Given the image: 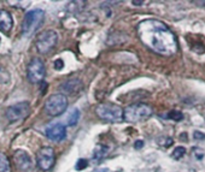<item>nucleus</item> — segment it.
Returning a JSON list of instances; mask_svg holds the SVG:
<instances>
[{
	"label": "nucleus",
	"instance_id": "nucleus-15",
	"mask_svg": "<svg viewBox=\"0 0 205 172\" xmlns=\"http://www.w3.org/2000/svg\"><path fill=\"white\" fill-rule=\"evenodd\" d=\"M79 118H80V111L77 108L73 110V112L68 117V124L69 125H75L79 122Z\"/></svg>",
	"mask_w": 205,
	"mask_h": 172
},
{
	"label": "nucleus",
	"instance_id": "nucleus-6",
	"mask_svg": "<svg viewBox=\"0 0 205 172\" xmlns=\"http://www.w3.org/2000/svg\"><path fill=\"white\" fill-rule=\"evenodd\" d=\"M58 34L54 30H45L36 38V49L41 54H47L57 43Z\"/></svg>",
	"mask_w": 205,
	"mask_h": 172
},
{
	"label": "nucleus",
	"instance_id": "nucleus-19",
	"mask_svg": "<svg viewBox=\"0 0 205 172\" xmlns=\"http://www.w3.org/2000/svg\"><path fill=\"white\" fill-rule=\"evenodd\" d=\"M88 166V161L86 160V159H80L79 161H77V164H76V169L77 170H83V169H86Z\"/></svg>",
	"mask_w": 205,
	"mask_h": 172
},
{
	"label": "nucleus",
	"instance_id": "nucleus-22",
	"mask_svg": "<svg viewBox=\"0 0 205 172\" xmlns=\"http://www.w3.org/2000/svg\"><path fill=\"white\" fill-rule=\"evenodd\" d=\"M143 141H140V140H139V141H138V142H135V145H134V147H135V148H141V147H143Z\"/></svg>",
	"mask_w": 205,
	"mask_h": 172
},
{
	"label": "nucleus",
	"instance_id": "nucleus-5",
	"mask_svg": "<svg viewBox=\"0 0 205 172\" xmlns=\"http://www.w3.org/2000/svg\"><path fill=\"white\" fill-rule=\"evenodd\" d=\"M68 107V99L64 94H53L45 102V111L52 117L62 115Z\"/></svg>",
	"mask_w": 205,
	"mask_h": 172
},
{
	"label": "nucleus",
	"instance_id": "nucleus-18",
	"mask_svg": "<svg viewBox=\"0 0 205 172\" xmlns=\"http://www.w3.org/2000/svg\"><path fill=\"white\" fill-rule=\"evenodd\" d=\"M186 153V149H184V147H181V146H179V147H176L175 148V151L173 152V158H175V159H180V158H182Z\"/></svg>",
	"mask_w": 205,
	"mask_h": 172
},
{
	"label": "nucleus",
	"instance_id": "nucleus-20",
	"mask_svg": "<svg viewBox=\"0 0 205 172\" xmlns=\"http://www.w3.org/2000/svg\"><path fill=\"white\" fill-rule=\"evenodd\" d=\"M63 68H64L63 60H62V59H57V60L54 61V69H56V70H62Z\"/></svg>",
	"mask_w": 205,
	"mask_h": 172
},
{
	"label": "nucleus",
	"instance_id": "nucleus-2",
	"mask_svg": "<svg viewBox=\"0 0 205 172\" xmlns=\"http://www.w3.org/2000/svg\"><path fill=\"white\" fill-rule=\"evenodd\" d=\"M95 113L100 119L110 123H121L124 119V110L121 106L112 102L98 105L95 108Z\"/></svg>",
	"mask_w": 205,
	"mask_h": 172
},
{
	"label": "nucleus",
	"instance_id": "nucleus-21",
	"mask_svg": "<svg viewBox=\"0 0 205 172\" xmlns=\"http://www.w3.org/2000/svg\"><path fill=\"white\" fill-rule=\"evenodd\" d=\"M194 138H197V140H200V138H205V135L204 134H200V131H194Z\"/></svg>",
	"mask_w": 205,
	"mask_h": 172
},
{
	"label": "nucleus",
	"instance_id": "nucleus-10",
	"mask_svg": "<svg viewBox=\"0 0 205 172\" xmlns=\"http://www.w3.org/2000/svg\"><path fill=\"white\" fill-rule=\"evenodd\" d=\"M13 159H15V164H16L17 169L20 172H34V163H33L30 155L25 151H23V149L16 151Z\"/></svg>",
	"mask_w": 205,
	"mask_h": 172
},
{
	"label": "nucleus",
	"instance_id": "nucleus-11",
	"mask_svg": "<svg viewBox=\"0 0 205 172\" xmlns=\"http://www.w3.org/2000/svg\"><path fill=\"white\" fill-rule=\"evenodd\" d=\"M46 136H47L50 140H52V141L59 142V141L65 138V136H66V129H65V126H64L62 123L52 124V125H50V126L46 129Z\"/></svg>",
	"mask_w": 205,
	"mask_h": 172
},
{
	"label": "nucleus",
	"instance_id": "nucleus-4",
	"mask_svg": "<svg viewBox=\"0 0 205 172\" xmlns=\"http://www.w3.org/2000/svg\"><path fill=\"white\" fill-rule=\"evenodd\" d=\"M153 115V110L146 104H133L124 108V120L130 123L145 122Z\"/></svg>",
	"mask_w": 205,
	"mask_h": 172
},
{
	"label": "nucleus",
	"instance_id": "nucleus-17",
	"mask_svg": "<svg viewBox=\"0 0 205 172\" xmlns=\"http://www.w3.org/2000/svg\"><path fill=\"white\" fill-rule=\"evenodd\" d=\"M168 118H169V119H173V120H175V122H179V120L184 119V115H182L180 111H171V112H169Z\"/></svg>",
	"mask_w": 205,
	"mask_h": 172
},
{
	"label": "nucleus",
	"instance_id": "nucleus-3",
	"mask_svg": "<svg viewBox=\"0 0 205 172\" xmlns=\"http://www.w3.org/2000/svg\"><path fill=\"white\" fill-rule=\"evenodd\" d=\"M45 19V12L41 9H34L25 13L22 22V34L24 36H32Z\"/></svg>",
	"mask_w": 205,
	"mask_h": 172
},
{
	"label": "nucleus",
	"instance_id": "nucleus-14",
	"mask_svg": "<svg viewBox=\"0 0 205 172\" xmlns=\"http://www.w3.org/2000/svg\"><path fill=\"white\" fill-rule=\"evenodd\" d=\"M0 172H11V165L7 155L0 152Z\"/></svg>",
	"mask_w": 205,
	"mask_h": 172
},
{
	"label": "nucleus",
	"instance_id": "nucleus-23",
	"mask_svg": "<svg viewBox=\"0 0 205 172\" xmlns=\"http://www.w3.org/2000/svg\"><path fill=\"white\" fill-rule=\"evenodd\" d=\"M133 4L134 5H143L144 1H133Z\"/></svg>",
	"mask_w": 205,
	"mask_h": 172
},
{
	"label": "nucleus",
	"instance_id": "nucleus-9",
	"mask_svg": "<svg viewBox=\"0 0 205 172\" xmlns=\"http://www.w3.org/2000/svg\"><path fill=\"white\" fill-rule=\"evenodd\" d=\"M54 151L51 147H42L36 154V164L43 171H48L54 165Z\"/></svg>",
	"mask_w": 205,
	"mask_h": 172
},
{
	"label": "nucleus",
	"instance_id": "nucleus-8",
	"mask_svg": "<svg viewBox=\"0 0 205 172\" xmlns=\"http://www.w3.org/2000/svg\"><path fill=\"white\" fill-rule=\"evenodd\" d=\"M30 112V105L28 101H20L6 108V118L10 122H18L24 119Z\"/></svg>",
	"mask_w": 205,
	"mask_h": 172
},
{
	"label": "nucleus",
	"instance_id": "nucleus-12",
	"mask_svg": "<svg viewBox=\"0 0 205 172\" xmlns=\"http://www.w3.org/2000/svg\"><path fill=\"white\" fill-rule=\"evenodd\" d=\"M13 27V18L11 13L6 10L0 9V30L2 33H9Z\"/></svg>",
	"mask_w": 205,
	"mask_h": 172
},
{
	"label": "nucleus",
	"instance_id": "nucleus-16",
	"mask_svg": "<svg viewBox=\"0 0 205 172\" xmlns=\"http://www.w3.org/2000/svg\"><path fill=\"white\" fill-rule=\"evenodd\" d=\"M107 153H109V149H107L106 146H98V148L94 152V158L95 159H102Z\"/></svg>",
	"mask_w": 205,
	"mask_h": 172
},
{
	"label": "nucleus",
	"instance_id": "nucleus-13",
	"mask_svg": "<svg viewBox=\"0 0 205 172\" xmlns=\"http://www.w3.org/2000/svg\"><path fill=\"white\" fill-rule=\"evenodd\" d=\"M82 88V82L77 78H71L61 86V90L66 94H76Z\"/></svg>",
	"mask_w": 205,
	"mask_h": 172
},
{
	"label": "nucleus",
	"instance_id": "nucleus-7",
	"mask_svg": "<svg viewBox=\"0 0 205 172\" xmlns=\"http://www.w3.org/2000/svg\"><path fill=\"white\" fill-rule=\"evenodd\" d=\"M46 75V69L43 61L40 58H33L27 68V77L32 83L41 82Z\"/></svg>",
	"mask_w": 205,
	"mask_h": 172
},
{
	"label": "nucleus",
	"instance_id": "nucleus-1",
	"mask_svg": "<svg viewBox=\"0 0 205 172\" xmlns=\"http://www.w3.org/2000/svg\"><path fill=\"white\" fill-rule=\"evenodd\" d=\"M136 31L144 45L157 54L170 57L177 52V38L162 20L144 19L138 24Z\"/></svg>",
	"mask_w": 205,
	"mask_h": 172
}]
</instances>
